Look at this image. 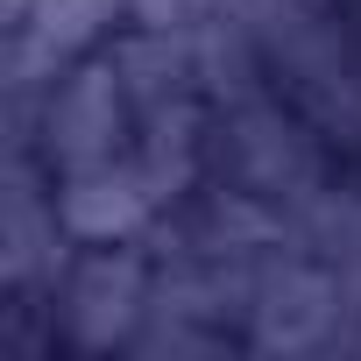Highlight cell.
<instances>
[{
    "label": "cell",
    "instance_id": "3",
    "mask_svg": "<svg viewBox=\"0 0 361 361\" xmlns=\"http://www.w3.org/2000/svg\"><path fill=\"white\" fill-rule=\"evenodd\" d=\"M149 290H156V255H142L135 241H99L78 248L64 262V276L50 283V326L57 347L71 354H128L142 319H149Z\"/></svg>",
    "mask_w": 361,
    "mask_h": 361
},
{
    "label": "cell",
    "instance_id": "5",
    "mask_svg": "<svg viewBox=\"0 0 361 361\" xmlns=\"http://www.w3.org/2000/svg\"><path fill=\"white\" fill-rule=\"evenodd\" d=\"M78 241L57 220V177L43 156H8L0 177V283L8 298H50Z\"/></svg>",
    "mask_w": 361,
    "mask_h": 361
},
{
    "label": "cell",
    "instance_id": "7",
    "mask_svg": "<svg viewBox=\"0 0 361 361\" xmlns=\"http://www.w3.org/2000/svg\"><path fill=\"white\" fill-rule=\"evenodd\" d=\"M29 8H36V0H8V22H22V15H29Z\"/></svg>",
    "mask_w": 361,
    "mask_h": 361
},
{
    "label": "cell",
    "instance_id": "1",
    "mask_svg": "<svg viewBox=\"0 0 361 361\" xmlns=\"http://www.w3.org/2000/svg\"><path fill=\"white\" fill-rule=\"evenodd\" d=\"M206 177H220L234 192H255L276 213H298L312 192L333 185V142L276 85H262V92L213 106V170Z\"/></svg>",
    "mask_w": 361,
    "mask_h": 361
},
{
    "label": "cell",
    "instance_id": "4",
    "mask_svg": "<svg viewBox=\"0 0 361 361\" xmlns=\"http://www.w3.org/2000/svg\"><path fill=\"white\" fill-rule=\"evenodd\" d=\"M135 128H142V106L114 64V50L99 57H78L57 71V85L43 92V114H36V156L50 163V177H71V170H92V163H114L135 149Z\"/></svg>",
    "mask_w": 361,
    "mask_h": 361
},
{
    "label": "cell",
    "instance_id": "2",
    "mask_svg": "<svg viewBox=\"0 0 361 361\" xmlns=\"http://www.w3.org/2000/svg\"><path fill=\"white\" fill-rule=\"evenodd\" d=\"M241 347L255 354H326V347H361V305L354 290L298 241H283L255 290H248V319H241Z\"/></svg>",
    "mask_w": 361,
    "mask_h": 361
},
{
    "label": "cell",
    "instance_id": "6",
    "mask_svg": "<svg viewBox=\"0 0 361 361\" xmlns=\"http://www.w3.org/2000/svg\"><path fill=\"white\" fill-rule=\"evenodd\" d=\"M170 213V199L156 192V177L128 156L114 163H92V170H71L57 177V220L78 248H99V241H142L156 220Z\"/></svg>",
    "mask_w": 361,
    "mask_h": 361
}]
</instances>
